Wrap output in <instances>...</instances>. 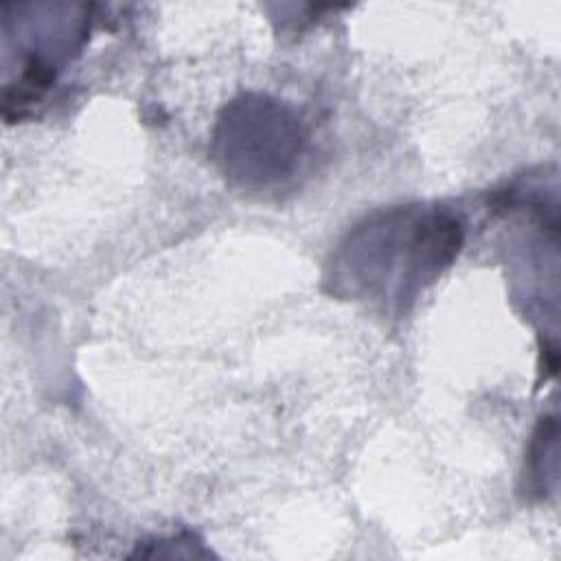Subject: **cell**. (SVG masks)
<instances>
[{
  "label": "cell",
  "instance_id": "1",
  "mask_svg": "<svg viewBox=\"0 0 561 561\" xmlns=\"http://www.w3.org/2000/svg\"><path fill=\"white\" fill-rule=\"evenodd\" d=\"M462 243L460 224L447 213L408 210L405 228L399 250L392 248V215L366 224L346 245V263L353 272L351 283L373 289L375 285H390L397 296H408L421 280L436 276L458 254Z\"/></svg>",
  "mask_w": 561,
  "mask_h": 561
}]
</instances>
